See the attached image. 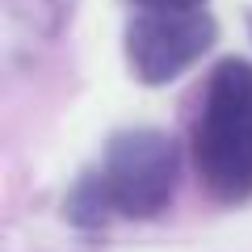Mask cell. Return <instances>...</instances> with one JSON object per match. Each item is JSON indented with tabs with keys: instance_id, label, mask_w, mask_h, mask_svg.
I'll list each match as a JSON object with an SVG mask.
<instances>
[{
	"instance_id": "obj_1",
	"label": "cell",
	"mask_w": 252,
	"mask_h": 252,
	"mask_svg": "<svg viewBox=\"0 0 252 252\" xmlns=\"http://www.w3.org/2000/svg\"><path fill=\"white\" fill-rule=\"evenodd\" d=\"M193 160L215 198H252V63L223 59L215 67L193 130Z\"/></svg>"
},
{
	"instance_id": "obj_4",
	"label": "cell",
	"mask_w": 252,
	"mask_h": 252,
	"mask_svg": "<svg viewBox=\"0 0 252 252\" xmlns=\"http://www.w3.org/2000/svg\"><path fill=\"white\" fill-rule=\"evenodd\" d=\"M135 4H143V13H193L206 0H135Z\"/></svg>"
},
{
	"instance_id": "obj_3",
	"label": "cell",
	"mask_w": 252,
	"mask_h": 252,
	"mask_svg": "<svg viewBox=\"0 0 252 252\" xmlns=\"http://www.w3.org/2000/svg\"><path fill=\"white\" fill-rule=\"evenodd\" d=\"M215 17L193 13H143L126 30V55L143 84H168L202 59L215 42Z\"/></svg>"
},
{
	"instance_id": "obj_2",
	"label": "cell",
	"mask_w": 252,
	"mask_h": 252,
	"mask_svg": "<svg viewBox=\"0 0 252 252\" xmlns=\"http://www.w3.org/2000/svg\"><path fill=\"white\" fill-rule=\"evenodd\" d=\"M97 185L105 189L109 210L147 219L172 202L177 189V147L160 130H126L109 143Z\"/></svg>"
}]
</instances>
